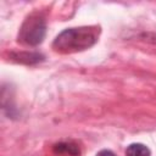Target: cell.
<instances>
[{
  "mask_svg": "<svg viewBox=\"0 0 156 156\" xmlns=\"http://www.w3.org/2000/svg\"><path fill=\"white\" fill-rule=\"evenodd\" d=\"M99 29L95 27L69 28L61 32L54 40L52 48L58 52H76L85 50L98 40Z\"/></svg>",
  "mask_w": 156,
  "mask_h": 156,
  "instance_id": "cell-1",
  "label": "cell"
},
{
  "mask_svg": "<svg viewBox=\"0 0 156 156\" xmlns=\"http://www.w3.org/2000/svg\"><path fill=\"white\" fill-rule=\"evenodd\" d=\"M45 35V21L39 15L29 16L20 32V39L27 45H38L43 41Z\"/></svg>",
  "mask_w": 156,
  "mask_h": 156,
  "instance_id": "cell-2",
  "label": "cell"
},
{
  "mask_svg": "<svg viewBox=\"0 0 156 156\" xmlns=\"http://www.w3.org/2000/svg\"><path fill=\"white\" fill-rule=\"evenodd\" d=\"M126 155L127 156H150V150L144 144L134 143L127 147Z\"/></svg>",
  "mask_w": 156,
  "mask_h": 156,
  "instance_id": "cell-3",
  "label": "cell"
},
{
  "mask_svg": "<svg viewBox=\"0 0 156 156\" xmlns=\"http://www.w3.org/2000/svg\"><path fill=\"white\" fill-rule=\"evenodd\" d=\"M55 150L58 152H68L69 155H78L79 154L78 147L71 143H60L55 146Z\"/></svg>",
  "mask_w": 156,
  "mask_h": 156,
  "instance_id": "cell-4",
  "label": "cell"
},
{
  "mask_svg": "<svg viewBox=\"0 0 156 156\" xmlns=\"http://www.w3.org/2000/svg\"><path fill=\"white\" fill-rule=\"evenodd\" d=\"M96 156H116L111 150H101L96 154Z\"/></svg>",
  "mask_w": 156,
  "mask_h": 156,
  "instance_id": "cell-5",
  "label": "cell"
}]
</instances>
